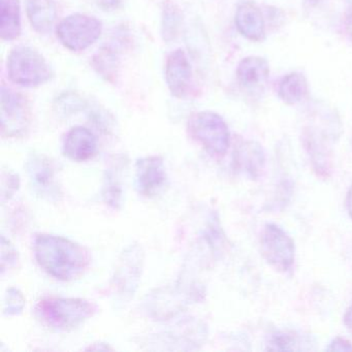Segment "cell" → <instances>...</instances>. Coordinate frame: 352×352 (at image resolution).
<instances>
[{"mask_svg":"<svg viewBox=\"0 0 352 352\" xmlns=\"http://www.w3.org/2000/svg\"><path fill=\"white\" fill-rule=\"evenodd\" d=\"M94 71L107 82L114 83L118 76L120 60L118 53L111 47H102L94 54L91 63Z\"/></svg>","mask_w":352,"mask_h":352,"instance_id":"ac0fdd59","label":"cell"},{"mask_svg":"<svg viewBox=\"0 0 352 352\" xmlns=\"http://www.w3.org/2000/svg\"><path fill=\"white\" fill-rule=\"evenodd\" d=\"M308 92V81L300 72H292L284 76L278 89L280 100L288 106H294L302 102Z\"/></svg>","mask_w":352,"mask_h":352,"instance_id":"e0dca14e","label":"cell"},{"mask_svg":"<svg viewBox=\"0 0 352 352\" xmlns=\"http://www.w3.org/2000/svg\"><path fill=\"white\" fill-rule=\"evenodd\" d=\"M319 1H320V0H307V3L310 6L318 5Z\"/></svg>","mask_w":352,"mask_h":352,"instance_id":"4dcf8cb0","label":"cell"},{"mask_svg":"<svg viewBox=\"0 0 352 352\" xmlns=\"http://www.w3.org/2000/svg\"><path fill=\"white\" fill-rule=\"evenodd\" d=\"M164 79L175 98H183L188 94L192 82V69L188 56L182 49L173 51L166 57Z\"/></svg>","mask_w":352,"mask_h":352,"instance_id":"30bf717a","label":"cell"},{"mask_svg":"<svg viewBox=\"0 0 352 352\" xmlns=\"http://www.w3.org/2000/svg\"><path fill=\"white\" fill-rule=\"evenodd\" d=\"M346 3H347L348 9H352V0H345Z\"/></svg>","mask_w":352,"mask_h":352,"instance_id":"1f68e13d","label":"cell"},{"mask_svg":"<svg viewBox=\"0 0 352 352\" xmlns=\"http://www.w3.org/2000/svg\"><path fill=\"white\" fill-rule=\"evenodd\" d=\"M18 187H19V178H18V176L3 173V186H1L3 201H5L6 199H9V197H12L13 193L18 190Z\"/></svg>","mask_w":352,"mask_h":352,"instance_id":"d4e9b609","label":"cell"},{"mask_svg":"<svg viewBox=\"0 0 352 352\" xmlns=\"http://www.w3.org/2000/svg\"><path fill=\"white\" fill-rule=\"evenodd\" d=\"M22 32L20 0H0V36L3 41L17 40Z\"/></svg>","mask_w":352,"mask_h":352,"instance_id":"2e32d148","label":"cell"},{"mask_svg":"<svg viewBox=\"0 0 352 352\" xmlns=\"http://www.w3.org/2000/svg\"><path fill=\"white\" fill-rule=\"evenodd\" d=\"M182 11L176 3L166 1L162 6V36L166 43H172L177 40L182 26Z\"/></svg>","mask_w":352,"mask_h":352,"instance_id":"d6986e66","label":"cell"},{"mask_svg":"<svg viewBox=\"0 0 352 352\" xmlns=\"http://www.w3.org/2000/svg\"><path fill=\"white\" fill-rule=\"evenodd\" d=\"M168 181L164 160L160 156L142 158L135 164V189L146 197L157 195Z\"/></svg>","mask_w":352,"mask_h":352,"instance_id":"9c48e42d","label":"cell"},{"mask_svg":"<svg viewBox=\"0 0 352 352\" xmlns=\"http://www.w3.org/2000/svg\"><path fill=\"white\" fill-rule=\"evenodd\" d=\"M24 306H25V298H24L23 294L16 288H10L5 298V306H3L5 314H20L23 310Z\"/></svg>","mask_w":352,"mask_h":352,"instance_id":"7402d4cb","label":"cell"},{"mask_svg":"<svg viewBox=\"0 0 352 352\" xmlns=\"http://www.w3.org/2000/svg\"><path fill=\"white\" fill-rule=\"evenodd\" d=\"M188 133L211 155L223 156L230 145V133L224 119L217 113L203 111L189 118Z\"/></svg>","mask_w":352,"mask_h":352,"instance_id":"277c9868","label":"cell"},{"mask_svg":"<svg viewBox=\"0 0 352 352\" xmlns=\"http://www.w3.org/2000/svg\"><path fill=\"white\" fill-rule=\"evenodd\" d=\"M344 323H345L348 331L352 333V305L348 309L347 312H346L345 316H344Z\"/></svg>","mask_w":352,"mask_h":352,"instance_id":"f1b7e54d","label":"cell"},{"mask_svg":"<svg viewBox=\"0 0 352 352\" xmlns=\"http://www.w3.org/2000/svg\"><path fill=\"white\" fill-rule=\"evenodd\" d=\"M102 23L98 18L86 14H72L56 28L59 42L74 52L86 50L102 36Z\"/></svg>","mask_w":352,"mask_h":352,"instance_id":"5b68a950","label":"cell"},{"mask_svg":"<svg viewBox=\"0 0 352 352\" xmlns=\"http://www.w3.org/2000/svg\"><path fill=\"white\" fill-rule=\"evenodd\" d=\"M296 340L288 333H276L272 338L270 345V350H294L296 345Z\"/></svg>","mask_w":352,"mask_h":352,"instance_id":"cb8c5ba5","label":"cell"},{"mask_svg":"<svg viewBox=\"0 0 352 352\" xmlns=\"http://www.w3.org/2000/svg\"><path fill=\"white\" fill-rule=\"evenodd\" d=\"M263 258L279 272H287L294 263V242L280 226L270 223L263 228L261 236Z\"/></svg>","mask_w":352,"mask_h":352,"instance_id":"8992f818","label":"cell"},{"mask_svg":"<svg viewBox=\"0 0 352 352\" xmlns=\"http://www.w3.org/2000/svg\"><path fill=\"white\" fill-rule=\"evenodd\" d=\"M57 109L63 114H74L85 107V102L76 94H65L56 100Z\"/></svg>","mask_w":352,"mask_h":352,"instance_id":"44dd1931","label":"cell"},{"mask_svg":"<svg viewBox=\"0 0 352 352\" xmlns=\"http://www.w3.org/2000/svg\"><path fill=\"white\" fill-rule=\"evenodd\" d=\"M345 26L348 36H349L350 41H352V9H348L347 14H346Z\"/></svg>","mask_w":352,"mask_h":352,"instance_id":"83f0119b","label":"cell"},{"mask_svg":"<svg viewBox=\"0 0 352 352\" xmlns=\"http://www.w3.org/2000/svg\"><path fill=\"white\" fill-rule=\"evenodd\" d=\"M0 108L3 137H20L28 131L30 122V108L25 96L3 86Z\"/></svg>","mask_w":352,"mask_h":352,"instance_id":"52a82bcc","label":"cell"},{"mask_svg":"<svg viewBox=\"0 0 352 352\" xmlns=\"http://www.w3.org/2000/svg\"><path fill=\"white\" fill-rule=\"evenodd\" d=\"M122 184H121L118 170L115 168L107 170L104 188H102V197L104 201L111 207L118 209L122 203Z\"/></svg>","mask_w":352,"mask_h":352,"instance_id":"ffe728a7","label":"cell"},{"mask_svg":"<svg viewBox=\"0 0 352 352\" xmlns=\"http://www.w3.org/2000/svg\"><path fill=\"white\" fill-rule=\"evenodd\" d=\"M269 78V63L261 56L245 57L236 67V79L245 89H263L267 85Z\"/></svg>","mask_w":352,"mask_h":352,"instance_id":"4fadbf2b","label":"cell"},{"mask_svg":"<svg viewBox=\"0 0 352 352\" xmlns=\"http://www.w3.org/2000/svg\"><path fill=\"white\" fill-rule=\"evenodd\" d=\"M96 308L82 298H45L38 302L36 313L43 324L56 331H71L94 316Z\"/></svg>","mask_w":352,"mask_h":352,"instance_id":"7a4b0ae2","label":"cell"},{"mask_svg":"<svg viewBox=\"0 0 352 352\" xmlns=\"http://www.w3.org/2000/svg\"><path fill=\"white\" fill-rule=\"evenodd\" d=\"M98 141L90 129L83 126L72 129L63 142V153L73 162L90 160L96 154Z\"/></svg>","mask_w":352,"mask_h":352,"instance_id":"7c38bea8","label":"cell"},{"mask_svg":"<svg viewBox=\"0 0 352 352\" xmlns=\"http://www.w3.org/2000/svg\"><path fill=\"white\" fill-rule=\"evenodd\" d=\"M346 208H347L349 217L352 219V185L348 190L347 197H346Z\"/></svg>","mask_w":352,"mask_h":352,"instance_id":"f546056e","label":"cell"},{"mask_svg":"<svg viewBox=\"0 0 352 352\" xmlns=\"http://www.w3.org/2000/svg\"><path fill=\"white\" fill-rule=\"evenodd\" d=\"M236 30L247 40L252 42H263L265 36V17L261 9L251 1L241 3L236 10Z\"/></svg>","mask_w":352,"mask_h":352,"instance_id":"8fae6325","label":"cell"},{"mask_svg":"<svg viewBox=\"0 0 352 352\" xmlns=\"http://www.w3.org/2000/svg\"><path fill=\"white\" fill-rule=\"evenodd\" d=\"M234 162L239 170L257 178L265 166V152L256 142H242L234 151Z\"/></svg>","mask_w":352,"mask_h":352,"instance_id":"9a60e30c","label":"cell"},{"mask_svg":"<svg viewBox=\"0 0 352 352\" xmlns=\"http://www.w3.org/2000/svg\"><path fill=\"white\" fill-rule=\"evenodd\" d=\"M7 69L10 80L22 87H38L53 78L46 58L36 49L28 46H18L11 51Z\"/></svg>","mask_w":352,"mask_h":352,"instance_id":"3957f363","label":"cell"},{"mask_svg":"<svg viewBox=\"0 0 352 352\" xmlns=\"http://www.w3.org/2000/svg\"><path fill=\"white\" fill-rule=\"evenodd\" d=\"M329 351H350L352 350V345L347 340L342 339V338H336L327 348Z\"/></svg>","mask_w":352,"mask_h":352,"instance_id":"484cf974","label":"cell"},{"mask_svg":"<svg viewBox=\"0 0 352 352\" xmlns=\"http://www.w3.org/2000/svg\"><path fill=\"white\" fill-rule=\"evenodd\" d=\"M123 1L124 0H98V6L107 12L118 10L122 6Z\"/></svg>","mask_w":352,"mask_h":352,"instance_id":"4316f807","label":"cell"},{"mask_svg":"<svg viewBox=\"0 0 352 352\" xmlns=\"http://www.w3.org/2000/svg\"><path fill=\"white\" fill-rule=\"evenodd\" d=\"M18 261V252L13 245L6 240L5 236L1 238V273H5L6 269H10L16 265Z\"/></svg>","mask_w":352,"mask_h":352,"instance_id":"603a6c76","label":"cell"},{"mask_svg":"<svg viewBox=\"0 0 352 352\" xmlns=\"http://www.w3.org/2000/svg\"><path fill=\"white\" fill-rule=\"evenodd\" d=\"M28 178L34 192L49 201H58L60 187L55 177L54 164L44 154H32L26 162Z\"/></svg>","mask_w":352,"mask_h":352,"instance_id":"ba28073f","label":"cell"},{"mask_svg":"<svg viewBox=\"0 0 352 352\" xmlns=\"http://www.w3.org/2000/svg\"><path fill=\"white\" fill-rule=\"evenodd\" d=\"M26 13L38 34H48L56 21V3L54 0H26Z\"/></svg>","mask_w":352,"mask_h":352,"instance_id":"5bb4252c","label":"cell"},{"mask_svg":"<svg viewBox=\"0 0 352 352\" xmlns=\"http://www.w3.org/2000/svg\"><path fill=\"white\" fill-rule=\"evenodd\" d=\"M40 267L55 279L71 281L83 275L90 256L84 247L63 236L40 234L34 244Z\"/></svg>","mask_w":352,"mask_h":352,"instance_id":"6da1fadb","label":"cell"}]
</instances>
